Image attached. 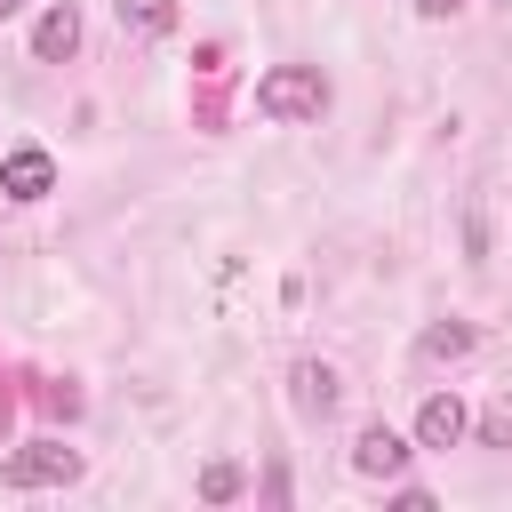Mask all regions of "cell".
Listing matches in <instances>:
<instances>
[{"mask_svg":"<svg viewBox=\"0 0 512 512\" xmlns=\"http://www.w3.org/2000/svg\"><path fill=\"white\" fill-rule=\"evenodd\" d=\"M40 408H48V416H80V392H72V384H40Z\"/></svg>","mask_w":512,"mask_h":512,"instance_id":"12","label":"cell"},{"mask_svg":"<svg viewBox=\"0 0 512 512\" xmlns=\"http://www.w3.org/2000/svg\"><path fill=\"white\" fill-rule=\"evenodd\" d=\"M480 440L488 448H512V400H488L480 408Z\"/></svg>","mask_w":512,"mask_h":512,"instance_id":"11","label":"cell"},{"mask_svg":"<svg viewBox=\"0 0 512 512\" xmlns=\"http://www.w3.org/2000/svg\"><path fill=\"white\" fill-rule=\"evenodd\" d=\"M72 48H80V16H72V8H48V16L32 24V56H40V64H64Z\"/></svg>","mask_w":512,"mask_h":512,"instance_id":"6","label":"cell"},{"mask_svg":"<svg viewBox=\"0 0 512 512\" xmlns=\"http://www.w3.org/2000/svg\"><path fill=\"white\" fill-rule=\"evenodd\" d=\"M296 408L304 416H328L336 408V368L328 360H296Z\"/></svg>","mask_w":512,"mask_h":512,"instance_id":"7","label":"cell"},{"mask_svg":"<svg viewBox=\"0 0 512 512\" xmlns=\"http://www.w3.org/2000/svg\"><path fill=\"white\" fill-rule=\"evenodd\" d=\"M112 16L128 32H144V40H168L176 32V0H112Z\"/></svg>","mask_w":512,"mask_h":512,"instance_id":"8","label":"cell"},{"mask_svg":"<svg viewBox=\"0 0 512 512\" xmlns=\"http://www.w3.org/2000/svg\"><path fill=\"white\" fill-rule=\"evenodd\" d=\"M408 464V440L376 416V424H360V440H352V472H368V480H392Z\"/></svg>","mask_w":512,"mask_h":512,"instance_id":"4","label":"cell"},{"mask_svg":"<svg viewBox=\"0 0 512 512\" xmlns=\"http://www.w3.org/2000/svg\"><path fill=\"white\" fill-rule=\"evenodd\" d=\"M464 424H472V416H464V400H456V392H432V400L416 408V448H456V440H464Z\"/></svg>","mask_w":512,"mask_h":512,"instance_id":"5","label":"cell"},{"mask_svg":"<svg viewBox=\"0 0 512 512\" xmlns=\"http://www.w3.org/2000/svg\"><path fill=\"white\" fill-rule=\"evenodd\" d=\"M416 8H424V16H456L464 0H416Z\"/></svg>","mask_w":512,"mask_h":512,"instance_id":"13","label":"cell"},{"mask_svg":"<svg viewBox=\"0 0 512 512\" xmlns=\"http://www.w3.org/2000/svg\"><path fill=\"white\" fill-rule=\"evenodd\" d=\"M472 352V320H440V328H424V360H464Z\"/></svg>","mask_w":512,"mask_h":512,"instance_id":"9","label":"cell"},{"mask_svg":"<svg viewBox=\"0 0 512 512\" xmlns=\"http://www.w3.org/2000/svg\"><path fill=\"white\" fill-rule=\"evenodd\" d=\"M0 480H8V488H72V480H80V448H64V440H24V448L0 464Z\"/></svg>","mask_w":512,"mask_h":512,"instance_id":"2","label":"cell"},{"mask_svg":"<svg viewBox=\"0 0 512 512\" xmlns=\"http://www.w3.org/2000/svg\"><path fill=\"white\" fill-rule=\"evenodd\" d=\"M256 112L264 120H320L328 112V72L320 64H272L264 80H256Z\"/></svg>","mask_w":512,"mask_h":512,"instance_id":"1","label":"cell"},{"mask_svg":"<svg viewBox=\"0 0 512 512\" xmlns=\"http://www.w3.org/2000/svg\"><path fill=\"white\" fill-rule=\"evenodd\" d=\"M0 192H8V200H48V192H56V160H48L40 144H16V152L0 160Z\"/></svg>","mask_w":512,"mask_h":512,"instance_id":"3","label":"cell"},{"mask_svg":"<svg viewBox=\"0 0 512 512\" xmlns=\"http://www.w3.org/2000/svg\"><path fill=\"white\" fill-rule=\"evenodd\" d=\"M240 488H248V480H240V464H232V456H216V464H200V496H208V504H232Z\"/></svg>","mask_w":512,"mask_h":512,"instance_id":"10","label":"cell"},{"mask_svg":"<svg viewBox=\"0 0 512 512\" xmlns=\"http://www.w3.org/2000/svg\"><path fill=\"white\" fill-rule=\"evenodd\" d=\"M16 8H24V0H0V24H8V16H16Z\"/></svg>","mask_w":512,"mask_h":512,"instance_id":"14","label":"cell"}]
</instances>
